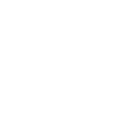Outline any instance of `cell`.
Segmentation results:
<instances>
[]
</instances>
